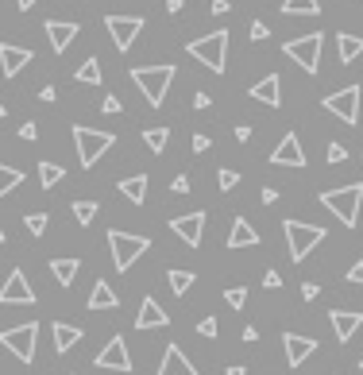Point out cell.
<instances>
[{"label":"cell","instance_id":"74e56055","mask_svg":"<svg viewBox=\"0 0 363 375\" xmlns=\"http://www.w3.org/2000/svg\"><path fill=\"white\" fill-rule=\"evenodd\" d=\"M20 140L23 143H35L39 140V124H35V120H23V124H20Z\"/></svg>","mask_w":363,"mask_h":375},{"label":"cell","instance_id":"11a10c76","mask_svg":"<svg viewBox=\"0 0 363 375\" xmlns=\"http://www.w3.org/2000/svg\"><path fill=\"white\" fill-rule=\"evenodd\" d=\"M16 8H20V12H31V8H35V0H16Z\"/></svg>","mask_w":363,"mask_h":375},{"label":"cell","instance_id":"8d00e7d4","mask_svg":"<svg viewBox=\"0 0 363 375\" xmlns=\"http://www.w3.org/2000/svg\"><path fill=\"white\" fill-rule=\"evenodd\" d=\"M225 302H228V306H232V309H244V302H247V290H244V287H228V290H225Z\"/></svg>","mask_w":363,"mask_h":375},{"label":"cell","instance_id":"484cf974","mask_svg":"<svg viewBox=\"0 0 363 375\" xmlns=\"http://www.w3.org/2000/svg\"><path fill=\"white\" fill-rule=\"evenodd\" d=\"M81 340V329L78 325H66V321H54V352L59 356H66L73 345Z\"/></svg>","mask_w":363,"mask_h":375},{"label":"cell","instance_id":"f35d334b","mask_svg":"<svg viewBox=\"0 0 363 375\" xmlns=\"http://www.w3.org/2000/svg\"><path fill=\"white\" fill-rule=\"evenodd\" d=\"M344 159H348V148H344V143H328V162H333V167H340Z\"/></svg>","mask_w":363,"mask_h":375},{"label":"cell","instance_id":"836d02e7","mask_svg":"<svg viewBox=\"0 0 363 375\" xmlns=\"http://www.w3.org/2000/svg\"><path fill=\"white\" fill-rule=\"evenodd\" d=\"M97 213H101L97 201H73V217H78V225H93Z\"/></svg>","mask_w":363,"mask_h":375},{"label":"cell","instance_id":"d6a6232c","mask_svg":"<svg viewBox=\"0 0 363 375\" xmlns=\"http://www.w3.org/2000/svg\"><path fill=\"white\" fill-rule=\"evenodd\" d=\"M194 279H197V275H194V271H170V275H167L170 290H174V294H178V298H182V294H186V290H189V287H194Z\"/></svg>","mask_w":363,"mask_h":375},{"label":"cell","instance_id":"ba28073f","mask_svg":"<svg viewBox=\"0 0 363 375\" xmlns=\"http://www.w3.org/2000/svg\"><path fill=\"white\" fill-rule=\"evenodd\" d=\"M35 340H39V321H28V325H16V329L0 333V345H4L20 364L35 360Z\"/></svg>","mask_w":363,"mask_h":375},{"label":"cell","instance_id":"cb8c5ba5","mask_svg":"<svg viewBox=\"0 0 363 375\" xmlns=\"http://www.w3.org/2000/svg\"><path fill=\"white\" fill-rule=\"evenodd\" d=\"M85 306H89V309H117L120 298H117V290H112L105 279H97L93 290H89V302H85Z\"/></svg>","mask_w":363,"mask_h":375},{"label":"cell","instance_id":"9a60e30c","mask_svg":"<svg viewBox=\"0 0 363 375\" xmlns=\"http://www.w3.org/2000/svg\"><path fill=\"white\" fill-rule=\"evenodd\" d=\"M282 348H286V364H290V368H302V364L317 352V340L302 337V333H282Z\"/></svg>","mask_w":363,"mask_h":375},{"label":"cell","instance_id":"8992f818","mask_svg":"<svg viewBox=\"0 0 363 375\" xmlns=\"http://www.w3.org/2000/svg\"><path fill=\"white\" fill-rule=\"evenodd\" d=\"M109 248H112V263H117V271H131V263H136L147 248H151V240H147V236H139V232L112 228V232H109Z\"/></svg>","mask_w":363,"mask_h":375},{"label":"cell","instance_id":"7bdbcfd3","mask_svg":"<svg viewBox=\"0 0 363 375\" xmlns=\"http://www.w3.org/2000/svg\"><path fill=\"white\" fill-rule=\"evenodd\" d=\"M278 198H282V194H278L275 186H263V190H259V201H263V206H275Z\"/></svg>","mask_w":363,"mask_h":375},{"label":"cell","instance_id":"681fc988","mask_svg":"<svg viewBox=\"0 0 363 375\" xmlns=\"http://www.w3.org/2000/svg\"><path fill=\"white\" fill-rule=\"evenodd\" d=\"M251 140V124H236V143H247Z\"/></svg>","mask_w":363,"mask_h":375},{"label":"cell","instance_id":"b9f144b4","mask_svg":"<svg viewBox=\"0 0 363 375\" xmlns=\"http://www.w3.org/2000/svg\"><path fill=\"white\" fill-rule=\"evenodd\" d=\"M348 282H356V287H363V259H356V263L348 267V275H344Z\"/></svg>","mask_w":363,"mask_h":375},{"label":"cell","instance_id":"60d3db41","mask_svg":"<svg viewBox=\"0 0 363 375\" xmlns=\"http://www.w3.org/2000/svg\"><path fill=\"white\" fill-rule=\"evenodd\" d=\"M197 333H201V337H217V333H220L217 317H205V321H201V325H197Z\"/></svg>","mask_w":363,"mask_h":375},{"label":"cell","instance_id":"e0dca14e","mask_svg":"<svg viewBox=\"0 0 363 375\" xmlns=\"http://www.w3.org/2000/svg\"><path fill=\"white\" fill-rule=\"evenodd\" d=\"M328 321H333V333L340 345H348L352 337H356V329L363 325V314L359 309H328Z\"/></svg>","mask_w":363,"mask_h":375},{"label":"cell","instance_id":"ac0fdd59","mask_svg":"<svg viewBox=\"0 0 363 375\" xmlns=\"http://www.w3.org/2000/svg\"><path fill=\"white\" fill-rule=\"evenodd\" d=\"M78 23L73 20H47V39H51V51L54 54H66L70 51V43L78 39Z\"/></svg>","mask_w":363,"mask_h":375},{"label":"cell","instance_id":"6f0895ef","mask_svg":"<svg viewBox=\"0 0 363 375\" xmlns=\"http://www.w3.org/2000/svg\"><path fill=\"white\" fill-rule=\"evenodd\" d=\"M4 240H8V232H4V228H0V244H4Z\"/></svg>","mask_w":363,"mask_h":375},{"label":"cell","instance_id":"91938a15","mask_svg":"<svg viewBox=\"0 0 363 375\" xmlns=\"http://www.w3.org/2000/svg\"><path fill=\"white\" fill-rule=\"evenodd\" d=\"M359 371H363V360H359Z\"/></svg>","mask_w":363,"mask_h":375},{"label":"cell","instance_id":"c3c4849f","mask_svg":"<svg viewBox=\"0 0 363 375\" xmlns=\"http://www.w3.org/2000/svg\"><path fill=\"white\" fill-rule=\"evenodd\" d=\"M209 105H213V101H209V93H194V109H197V112H205Z\"/></svg>","mask_w":363,"mask_h":375},{"label":"cell","instance_id":"277c9868","mask_svg":"<svg viewBox=\"0 0 363 375\" xmlns=\"http://www.w3.org/2000/svg\"><path fill=\"white\" fill-rule=\"evenodd\" d=\"M131 81H136L139 93L147 97V105L159 109V105L167 101L170 81H174V66H170V62H159V66H136L131 70Z\"/></svg>","mask_w":363,"mask_h":375},{"label":"cell","instance_id":"db71d44e","mask_svg":"<svg viewBox=\"0 0 363 375\" xmlns=\"http://www.w3.org/2000/svg\"><path fill=\"white\" fill-rule=\"evenodd\" d=\"M182 8H186V0H167V12H170V16H178Z\"/></svg>","mask_w":363,"mask_h":375},{"label":"cell","instance_id":"7a4b0ae2","mask_svg":"<svg viewBox=\"0 0 363 375\" xmlns=\"http://www.w3.org/2000/svg\"><path fill=\"white\" fill-rule=\"evenodd\" d=\"M321 206H325L328 213H336V221H340L344 228H356L359 206H363V186L348 182V186H340V190H325L321 194Z\"/></svg>","mask_w":363,"mask_h":375},{"label":"cell","instance_id":"4dcf8cb0","mask_svg":"<svg viewBox=\"0 0 363 375\" xmlns=\"http://www.w3.org/2000/svg\"><path fill=\"white\" fill-rule=\"evenodd\" d=\"M167 140H170V128H147V132H143V143H147L155 155L167 151Z\"/></svg>","mask_w":363,"mask_h":375},{"label":"cell","instance_id":"f5cc1de1","mask_svg":"<svg viewBox=\"0 0 363 375\" xmlns=\"http://www.w3.org/2000/svg\"><path fill=\"white\" fill-rule=\"evenodd\" d=\"M251 39H267V23L255 20V23H251Z\"/></svg>","mask_w":363,"mask_h":375},{"label":"cell","instance_id":"83f0119b","mask_svg":"<svg viewBox=\"0 0 363 375\" xmlns=\"http://www.w3.org/2000/svg\"><path fill=\"white\" fill-rule=\"evenodd\" d=\"M62 178H66V167H62V162H51V159L39 162V186H43V190H54Z\"/></svg>","mask_w":363,"mask_h":375},{"label":"cell","instance_id":"9f6ffc18","mask_svg":"<svg viewBox=\"0 0 363 375\" xmlns=\"http://www.w3.org/2000/svg\"><path fill=\"white\" fill-rule=\"evenodd\" d=\"M228 375H247V368H240V364H232V368H228Z\"/></svg>","mask_w":363,"mask_h":375},{"label":"cell","instance_id":"5b68a950","mask_svg":"<svg viewBox=\"0 0 363 375\" xmlns=\"http://www.w3.org/2000/svg\"><path fill=\"white\" fill-rule=\"evenodd\" d=\"M282 228H286V248H290V259L294 263H302L305 256H309L317 244H325V228L321 225H309V221H282Z\"/></svg>","mask_w":363,"mask_h":375},{"label":"cell","instance_id":"7dc6e473","mask_svg":"<svg viewBox=\"0 0 363 375\" xmlns=\"http://www.w3.org/2000/svg\"><path fill=\"white\" fill-rule=\"evenodd\" d=\"M194 151H197V155L209 151V136H205V132H197V136H194Z\"/></svg>","mask_w":363,"mask_h":375},{"label":"cell","instance_id":"7402d4cb","mask_svg":"<svg viewBox=\"0 0 363 375\" xmlns=\"http://www.w3.org/2000/svg\"><path fill=\"white\" fill-rule=\"evenodd\" d=\"M259 244V232L247 217H236L232 221V232H228V248H255Z\"/></svg>","mask_w":363,"mask_h":375},{"label":"cell","instance_id":"ee69618b","mask_svg":"<svg viewBox=\"0 0 363 375\" xmlns=\"http://www.w3.org/2000/svg\"><path fill=\"white\" fill-rule=\"evenodd\" d=\"M263 287H267V290H278V287H282V275H278V271H267V275H263Z\"/></svg>","mask_w":363,"mask_h":375},{"label":"cell","instance_id":"603a6c76","mask_svg":"<svg viewBox=\"0 0 363 375\" xmlns=\"http://www.w3.org/2000/svg\"><path fill=\"white\" fill-rule=\"evenodd\" d=\"M359 54H363V39L348 35V31H336V59H340V66H352Z\"/></svg>","mask_w":363,"mask_h":375},{"label":"cell","instance_id":"f6af8a7d","mask_svg":"<svg viewBox=\"0 0 363 375\" xmlns=\"http://www.w3.org/2000/svg\"><path fill=\"white\" fill-rule=\"evenodd\" d=\"M170 194H189V178H186V174H178L174 182H170Z\"/></svg>","mask_w":363,"mask_h":375},{"label":"cell","instance_id":"7c38bea8","mask_svg":"<svg viewBox=\"0 0 363 375\" xmlns=\"http://www.w3.org/2000/svg\"><path fill=\"white\" fill-rule=\"evenodd\" d=\"M93 368H101V371H131V352H128V340H124V337H112L109 345H105L101 352H97Z\"/></svg>","mask_w":363,"mask_h":375},{"label":"cell","instance_id":"816d5d0a","mask_svg":"<svg viewBox=\"0 0 363 375\" xmlns=\"http://www.w3.org/2000/svg\"><path fill=\"white\" fill-rule=\"evenodd\" d=\"M213 16H225V12H232V4H228V0H213Z\"/></svg>","mask_w":363,"mask_h":375},{"label":"cell","instance_id":"6da1fadb","mask_svg":"<svg viewBox=\"0 0 363 375\" xmlns=\"http://www.w3.org/2000/svg\"><path fill=\"white\" fill-rule=\"evenodd\" d=\"M73 148H78V159L85 170H93L97 162L105 159L112 148H117V136L112 132H101V128H85V124H73Z\"/></svg>","mask_w":363,"mask_h":375},{"label":"cell","instance_id":"52a82bcc","mask_svg":"<svg viewBox=\"0 0 363 375\" xmlns=\"http://www.w3.org/2000/svg\"><path fill=\"white\" fill-rule=\"evenodd\" d=\"M321 47H325V35H321V31H309V35L286 39V43H282V54L298 62L305 74H317V66H321Z\"/></svg>","mask_w":363,"mask_h":375},{"label":"cell","instance_id":"d4e9b609","mask_svg":"<svg viewBox=\"0 0 363 375\" xmlns=\"http://www.w3.org/2000/svg\"><path fill=\"white\" fill-rule=\"evenodd\" d=\"M78 259L73 256H54L51 259V275L59 279V287H73V279H78Z\"/></svg>","mask_w":363,"mask_h":375},{"label":"cell","instance_id":"d590c367","mask_svg":"<svg viewBox=\"0 0 363 375\" xmlns=\"http://www.w3.org/2000/svg\"><path fill=\"white\" fill-rule=\"evenodd\" d=\"M236 182H240V174H236V170H228V167H220V174H217V186H220V194H228Z\"/></svg>","mask_w":363,"mask_h":375},{"label":"cell","instance_id":"9c48e42d","mask_svg":"<svg viewBox=\"0 0 363 375\" xmlns=\"http://www.w3.org/2000/svg\"><path fill=\"white\" fill-rule=\"evenodd\" d=\"M321 105H325L336 120H344V124H359V85L336 89V93H328Z\"/></svg>","mask_w":363,"mask_h":375},{"label":"cell","instance_id":"680465c9","mask_svg":"<svg viewBox=\"0 0 363 375\" xmlns=\"http://www.w3.org/2000/svg\"><path fill=\"white\" fill-rule=\"evenodd\" d=\"M4 112H8V109H4V101H0V120H4Z\"/></svg>","mask_w":363,"mask_h":375},{"label":"cell","instance_id":"f1b7e54d","mask_svg":"<svg viewBox=\"0 0 363 375\" xmlns=\"http://www.w3.org/2000/svg\"><path fill=\"white\" fill-rule=\"evenodd\" d=\"M73 78H78L81 85H101V62H97V59H85L78 70H73Z\"/></svg>","mask_w":363,"mask_h":375},{"label":"cell","instance_id":"2e32d148","mask_svg":"<svg viewBox=\"0 0 363 375\" xmlns=\"http://www.w3.org/2000/svg\"><path fill=\"white\" fill-rule=\"evenodd\" d=\"M270 162L275 167H305V151H302V140L294 132H286L278 140V148L270 151Z\"/></svg>","mask_w":363,"mask_h":375},{"label":"cell","instance_id":"d6986e66","mask_svg":"<svg viewBox=\"0 0 363 375\" xmlns=\"http://www.w3.org/2000/svg\"><path fill=\"white\" fill-rule=\"evenodd\" d=\"M155 375H201V371L189 364V356L182 352L178 345H167V352H162V364H159V371H155Z\"/></svg>","mask_w":363,"mask_h":375},{"label":"cell","instance_id":"3957f363","mask_svg":"<svg viewBox=\"0 0 363 375\" xmlns=\"http://www.w3.org/2000/svg\"><path fill=\"white\" fill-rule=\"evenodd\" d=\"M228 31L220 28V31H213V35H205V39H189L186 43V51L194 54L197 62H201L205 70H213V74H225V66H228Z\"/></svg>","mask_w":363,"mask_h":375},{"label":"cell","instance_id":"30bf717a","mask_svg":"<svg viewBox=\"0 0 363 375\" xmlns=\"http://www.w3.org/2000/svg\"><path fill=\"white\" fill-rule=\"evenodd\" d=\"M105 28H109L112 43H117V51H131V43L139 39V31H143V16H109L105 20Z\"/></svg>","mask_w":363,"mask_h":375},{"label":"cell","instance_id":"bcb514c9","mask_svg":"<svg viewBox=\"0 0 363 375\" xmlns=\"http://www.w3.org/2000/svg\"><path fill=\"white\" fill-rule=\"evenodd\" d=\"M317 294H321V287H317V282H302V298H305V302H313Z\"/></svg>","mask_w":363,"mask_h":375},{"label":"cell","instance_id":"f546056e","mask_svg":"<svg viewBox=\"0 0 363 375\" xmlns=\"http://www.w3.org/2000/svg\"><path fill=\"white\" fill-rule=\"evenodd\" d=\"M20 182H23V170H16V167H8V162H0V198H8V194H12Z\"/></svg>","mask_w":363,"mask_h":375},{"label":"cell","instance_id":"44dd1931","mask_svg":"<svg viewBox=\"0 0 363 375\" xmlns=\"http://www.w3.org/2000/svg\"><path fill=\"white\" fill-rule=\"evenodd\" d=\"M247 97L251 101H259V105H282V81H278V74H267L263 81H255L251 89H247Z\"/></svg>","mask_w":363,"mask_h":375},{"label":"cell","instance_id":"1f68e13d","mask_svg":"<svg viewBox=\"0 0 363 375\" xmlns=\"http://www.w3.org/2000/svg\"><path fill=\"white\" fill-rule=\"evenodd\" d=\"M282 12L286 16H317L321 4L317 0H282Z\"/></svg>","mask_w":363,"mask_h":375},{"label":"cell","instance_id":"5bb4252c","mask_svg":"<svg viewBox=\"0 0 363 375\" xmlns=\"http://www.w3.org/2000/svg\"><path fill=\"white\" fill-rule=\"evenodd\" d=\"M31 62H35V54H31V47L0 43V74H4V78H16L23 66H31Z\"/></svg>","mask_w":363,"mask_h":375},{"label":"cell","instance_id":"ab89813d","mask_svg":"<svg viewBox=\"0 0 363 375\" xmlns=\"http://www.w3.org/2000/svg\"><path fill=\"white\" fill-rule=\"evenodd\" d=\"M120 109H124V101H120V97H112V93H109V97H105V101H101V112H109V117H117Z\"/></svg>","mask_w":363,"mask_h":375},{"label":"cell","instance_id":"4316f807","mask_svg":"<svg viewBox=\"0 0 363 375\" xmlns=\"http://www.w3.org/2000/svg\"><path fill=\"white\" fill-rule=\"evenodd\" d=\"M120 194L131 201V206H143V201H147V174H131V178H120Z\"/></svg>","mask_w":363,"mask_h":375},{"label":"cell","instance_id":"8fae6325","mask_svg":"<svg viewBox=\"0 0 363 375\" xmlns=\"http://www.w3.org/2000/svg\"><path fill=\"white\" fill-rule=\"evenodd\" d=\"M0 306H35V290H31L28 275L16 267V271H8L4 287H0Z\"/></svg>","mask_w":363,"mask_h":375},{"label":"cell","instance_id":"ffe728a7","mask_svg":"<svg viewBox=\"0 0 363 375\" xmlns=\"http://www.w3.org/2000/svg\"><path fill=\"white\" fill-rule=\"evenodd\" d=\"M170 325V314L159 306L155 298H143V306H139V317H136V329H167Z\"/></svg>","mask_w":363,"mask_h":375},{"label":"cell","instance_id":"e575fe53","mask_svg":"<svg viewBox=\"0 0 363 375\" xmlns=\"http://www.w3.org/2000/svg\"><path fill=\"white\" fill-rule=\"evenodd\" d=\"M23 225H28L31 236H43L47 232V213H28V221H23Z\"/></svg>","mask_w":363,"mask_h":375},{"label":"cell","instance_id":"f907efd6","mask_svg":"<svg viewBox=\"0 0 363 375\" xmlns=\"http://www.w3.org/2000/svg\"><path fill=\"white\" fill-rule=\"evenodd\" d=\"M54 97H59V89H54V85H43V89H39V101H47V105H51Z\"/></svg>","mask_w":363,"mask_h":375},{"label":"cell","instance_id":"4fadbf2b","mask_svg":"<svg viewBox=\"0 0 363 375\" xmlns=\"http://www.w3.org/2000/svg\"><path fill=\"white\" fill-rule=\"evenodd\" d=\"M170 232H174L182 244H189V248H201V236H205V213H201V209H194V213L174 217V221H170Z\"/></svg>","mask_w":363,"mask_h":375}]
</instances>
